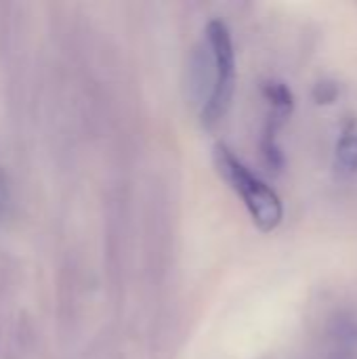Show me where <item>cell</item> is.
I'll use <instances>...</instances> for the list:
<instances>
[{
  "label": "cell",
  "mask_w": 357,
  "mask_h": 359,
  "mask_svg": "<svg viewBox=\"0 0 357 359\" xmlns=\"http://www.w3.org/2000/svg\"><path fill=\"white\" fill-rule=\"evenodd\" d=\"M215 164L219 175L229 183V187L240 196L242 204L246 206L252 223L263 231L269 233L278 229L284 219V206L280 196L259 179L231 149L223 143L215 147Z\"/></svg>",
  "instance_id": "6da1fadb"
},
{
  "label": "cell",
  "mask_w": 357,
  "mask_h": 359,
  "mask_svg": "<svg viewBox=\"0 0 357 359\" xmlns=\"http://www.w3.org/2000/svg\"><path fill=\"white\" fill-rule=\"evenodd\" d=\"M261 90L269 105L267 122H265L263 137H261V156H263L265 166L271 172H280L284 168V154L278 143V133L282 130V126L286 124V120L290 118V114L295 109V95L290 90V86L280 80L263 82Z\"/></svg>",
  "instance_id": "3957f363"
},
{
  "label": "cell",
  "mask_w": 357,
  "mask_h": 359,
  "mask_svg": "<svg viewBox=\"0 0 357 359\" xmlns=\"http://www.w3.org/2000/svg\"><path fill=\"white\" fill-rule=\"evenodd\" d=\"M337 95H339V86L335 84V82H330V80H322V82H318L316 84V88H314V99H316V103H324V105H328V103H332L335 99H337Z\"/></svg>",
  "instance_id": "5b68a950"
},
{
  "label": "cell",
  "mask_w": 357,
  "mask_h": 359,
  "mask_svg": "<svg viewBox=\"0 0 357 359\" xmlns=\"http://www.w3.org/2000/svg\"><path fill=\"white\" fill-rule=\"evenodd\" d=\"M337 168L349 177L357 172V120H349L337 141Z\"/></svg>",
  "instance_id": "277c9868"
},
{
  "label": "cell",
  "mask_w": 357,
  "mask_h": 359,
  "mask_svg": "<svg viewBox=\"0 0 357 359\" xmlns=\"http://www.w3.org/2000/svg\"><path fill=\"white\" fill-rule=\"evenodd\" d=\"M6 208H8V183L4 172L0 170V217L6 212Z\"/></svg>",
  "instance_id": "8992f818"
},
{
  "label": "cell",
  "mask_w": 357,
  "mask_h": 359,
  "mask_svg": "<svg viewBox=\"0 0 357 359\" xmlns=\"http://www.w3.org/2000/svg\"><path fill=\"white\" fill-rule=\"evenodd\" d=\"M204 42L210 55V95L202 107V122L206 126L217 124L231 105L236 88V50L231 32L221 19H213L206 25Z\"/></svg>",
  "instance_id": "7a4b0ae2"
}]
</instances>
